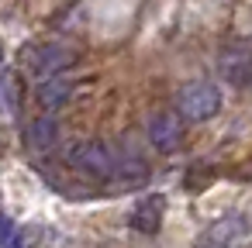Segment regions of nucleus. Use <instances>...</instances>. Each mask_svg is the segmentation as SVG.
I'll return each mask as SVG.
<instances>
[{"label": "nucleus", "mask_w": 252, "mask_h": 248, "mask_svg": "<svg viewBox=\"0 0 252 248\" xmlns=\"http://www.w3.org/2000/svg\"><path fill=\"white\" fill-rule=\"evenodd\" d=\"M66 162L87 179H118L121 152L107 141H80L66 152Z\"/></svg>", "instance_id": "obj_1"}, {"label": "nucleus", "mask_w": 252, "mask_h": 248, "mask_svg": "<svg viewBox=\"0 0 252 248\" xmlns=\"http://www.w3.org/2000/svg\"><path fill=\"white\" fill-rule=\"evenodd\" d=\"M218 107H221V93L214 83H190L176 97V110L187 121H207L218 114Z\"/></svg>", "instance_id": "obj_2"}, {"label": "nucleus", "mask_w": 252, "mask_h": 248, "mask_svg": "<svg viewBox=\"0 0 252 248\" xmlns=\"http://www.w3.org/2000/svg\"><path fill=\"white\" fill-rule=\"evenodd\" d=\"M149 141H152L159 152L180 148V141H183V114H169V110L152 114V117H149Z\"/></svg>", "instance_id": "obj_3"}, {"label": "nucleus", "mask_w": 252, "mask_h": 248, "mask_svg": "<svg viewBox=\"0 0 252 248\" xmlns=\"http://www.w3.org/2000/svg\"><path fill=\"white\" fill-rule=\"evenodd\" d=\"M162 210H166V200H162L159 193L142 196V200L135 203V210H131V227L142 231V234H156L159 224H162Z\"/></svg>", "instance_id": "obj_4"}, {"label": "nucleus", "mask_w": 252, "mask_h": 248, "mask_svg": "<svg viewBox=\"0 0 252 248\" xmlns=\"http://www.w3.org/2000/svg\"><path fill=\"white\" fill-rule=\"evenodd\" d=\"M35 97H38L42 110H49V114H52V110H59V107L73 97V83H69L66 76H59V73H56V76H42V83H38V93H35Z\"/></svg>", "instance_id": "obj_5"}, {"label": "nucleus", "mask_w": 252, "mask_h": 248, "mask_svg": "<svg viewBox=\"0 0 252 248\" xmlns=\"http://www.w3.org/2000/svg\"><path fill=\"white\" fill-rule=\"evenodd\" d=\"M69 62H73V52L63 49V45H42V49L32 52V69L42 73V76H56V73H63Z\"/></svg>", "instance_id": "obj_6"}, {"label": "nucleus", "mask_w": 252, "mask_h": 248, "mask_svg": "<svg viewBox=\"0 0 252 248\" xmlns=\"http://www.w3.org/2000/svg\"><path fill=\"white\" fill-rule=\"evenodd\" d=\"M28 145H32L35 152H56V145H59V124H56V117H52L49 110L32 121V128H28Z\"/></svg>", "instance_id": "obj_7"}, {"label": "nucleus", "mask_w": 252, "mask_h": 248, "mask_svg": "<svg viewBox=\"0 0 252 248\" xmlns=\"http://www.w3.org/2000/svg\"><path fill=\"white\" fill-rule=\"evenodd\" d=\"M0 245L4 248H21V234H18V227L11 224L7 214H0Z\"/></svg>", "instance_id": "obj_8"}]
</instances>
